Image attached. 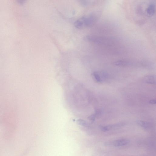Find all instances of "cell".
<instances>
[{
  "instance_id": "9c48e42d",
  "label": "cell",
  "mask_w": 156,
  "mask_h": 156,
  "mask_svg": "<svg viewBox=\"0 0 156 156\" xmlns=\"http://www.w3.org/2000/svg\"><path fill=\"white\" fill-rule=\"evenodd\" d=\"M114 64L115 65L117 66H123L129 65L130 63L128 61L119 60L115 62H114Z\"/></svg>"
},
{
  "instance_id": "52a82bcc",
  "label": "cell",
  "mask_w": 156,
  "mask_h": 156,
  "mask_svg": "<svg viewBox=\"0 0 156 156\" xmlns=\"http://www.w3.org/2000/svg\"><path fill=\"white\" fill-rule=\"evenodd\" d=\"M145 80L148 83L155 84L156 83L155 77L154 75H148L145 77Z\"/></svg>"
},
{
  "instance_id": "3957f363",
  "label": "cell",
  "mask_w": 156,
  "mask_h": 156,
  "mask_svg": "<svg viewBox=\"0 0 156 156\" xmlns=\"http://www.w3.org/2000/svg\"><path fill=\"white\" fill-rule=\"evenodd\" d=\"M84 27H90L93 26L96 20V16L90 15L87 16L82 17Z\"/></svg>"
},
{
  "instance_id": "ba28073f",
  "label": "cell",
  "mask_w": 156,
  "mask_h": 156,
  "mask_svg": "<svg viewBox=\"0 0 156 156\" xmlns=\"http://www.w3.org/2000/svg\"><path fill=\"white\" fill-rule=\"evenodd\" d=\"M74 25L75 27L78 29H81L84 27L82 17L75 21L74 23Z\"/></svg>"
},
{
  "instance_id": "30bf717a",
  "label": "cell",
  "mask_w": 156,
  "mask_h": 156,
  "mask_svg": "<svg viewBox=\"0 0 156 156\" xmlns=\"http://www.w3.org/2000/svg\"><path fill=\"white\" fill-rule=\"evenodd\" d=\"M92 76L96 81L98 83L102 82L98 72H94L92 74Z\"/></svg>"
},
{
  "instance_id": "277c9868",
  "label": "cell",
  "mask_w": 156,
  "mask_h": 156,
  "mask_svg": "<svg viewBox=\"0 0 156 156\" xmlns=\"http://www.w3.org/2000/svg\"><path fill=\"white\" fill-rule=\"evenodd\" d=\"M125 124L124 123H120L106 126H100V128L102 131L106 132L117 129L123 126Z\"/></svg>"
},
{
  "instance_id": "6da1fadb",
  "label": "cell",
  "mask_w": 156,
  "mask_h": 156,
  "mask_svg": "<svg viewBox=\"0 0 156 156\" xmlns=\"http://www.w3.org/2000/svg\"><path fill=\"white\" fill-rule=\"evenodd\" d=\"M84 39L95 44L104 45L109 44L112 42L111 40L108 38L92 35H87L85 37Z\"/></svg>"
},
{
  "instance_id": "5b68a950",
  "label": "cell",
  "mask_w": 156,
  "mask_h": 156,
  "mask_svg": "<svg viewBox=\"0 0 156 156\" xmlns=\"http://www.w3.org/2000/svg\"><path fill=\"white\" fill-rule=\"evenodd\" d=\"M155 12V3H151L147 9V14L150 16H152L154 14Z\"/></svg>"
},
{
  "instance_id": "8992f818",
  "label": "cell",
  "mask_w": 156,
  "mask_h": 156,
  "mask_svg": "<svg viewBox=\"0 0 156 156\" xmlns=\"http://www.w3.org/2000/svg\"><path fill=\"white\" fill-rule=\"evenodd\" d=\"M137 123L139 125L146 129H149L152 127V125L149 122L143 121H138Z\"/></svg>"
},
{
  "instance_id": "7a4b0ae2",
  "label": "cell",
  "mask_w": 156,
  "mask_h": 156,
  "mask_svg": "<svg viewBox=\"0 0 156 156\" xmlns=\"http://www.w3.org/2000/svg\"><path fill=\"white\" fill-rule=\"evenodd\" d=\"M130 142V140L128 139L121 138L107 142L105 143V145L108 146L120 147L127 144Z\"/></svg>"
},
{
  "instance_id": "8fae6325",
  "label": "cell",
  "mask_w": 156,
  "mask_h": 156,
  "mask_svg": "<svg viewBox=\"0 0 156 156\" xmlns=\"http://www.w3.org/2000/svg\"><path fill=\"white\" fill-rule=\"evenodd\" d=\"M149 103L152 104H155L156 103V101L155 99H152L149 101Z\"/></svg>"
}]
</instances>
